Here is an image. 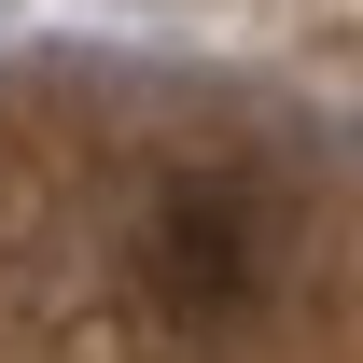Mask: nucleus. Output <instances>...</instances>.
Returning <instances> with one entry per match:
<instances>
[{
	"instance_id": "1",
	"label": "nucleus",
	"mask_w": 363,
	"mask_h": 363,
	"mask_svg": "<svg viewBox=\"0 0 363 363\" xmlns=\"http://www.w3.org/2000/svg\"><path fill=\"white\" fill-rule=\"evenodd\" d=\"M266 210L238 196V182H182L168 210H154V279H168L182 308H252L266 294Z\"/></svg>"
}]
</instances>
